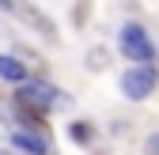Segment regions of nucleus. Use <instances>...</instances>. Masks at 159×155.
<instances>
[{
	"label": "nucleus",
	"instance_id": "1",
	"mask_svg": "<svg viewBox=\"0 0 159 155\" xmlns=\"http://www.w3.org/2000/svg\"><path fill=\"white\" fill-rule=\"evenodd\" d=\"M117 42H121V53L129 57V61H136V64H152L155 46L148 42V30H144L140 23H125L121 34H117Z\"/></svg>",
	"mask_w": 159,
	"mask_h": 155
},
{
	"label": "nucleus",
	"instance_id": "2",
	"mask_svg": "<svg viewBox=\"0 0 159 155\" xmlns=\"http://www.w3.org/2000/svg\"><path fill=\"white\" fill-rule=\"evenodd\" d=\"M15 102L34 106V110H49V106H65V95L57 91V87H49V83H42V80H23Z\"/></svg>",
	"mask_w": 159,
	"mask_h": 155
},
{
	"label": "nucleus",
	"instance_id": "3",
	"mask_svg": "<svg viewBox=\"0 0 159 155\" xmlns=\"http://www.w3.org/2000/svg\"><path fill=\"white\" fill-rule=\"evenodd\" d=\"M155 80H159L155 64H133L129 72H121V91H125V99L140 102V99H148L155 91Z\"/></svg>",
	"mask_w": 159,
	"mask_h": 155
},
{
	"label": "nucleus",
	"instance_id": "4",
	"mask_svg": "<svg viewBox=\"0 0 159 155\" xmlns=\"http://www.w3.org/2000/svg\"><path fill=\"white\" fill-rule=\"evenodd\" d=\"M11 144H15V148H23V151H34V155H46V151H49V144H46L42 136H34V132H27V129L11 132Z\"/></svg>",
	"mask_w": 159,
	"mask_h": 155
},
{
	"label": "nucleus",
	"instance_id": "5",
	"mask_svg": "<svg viewBox=\"0 0 159 155\" xmlns=\"http://www.w3.org/2000/svg\"><path fill=\"white\" fill-rule=\"evenodd\" d=\"M0 80H8V83H23L27 80V68L15 61V57H0Z\"/></svg>",
	"mask_w": 159,
	"mask_h": 155
},
{
	"label": "nucleus",
	"instance_id": "6",
	"mask_svg": "<svg viewBox=\"0 0 159 155\" xmlns=\"http://www.w3.org/2000/svg\"><path fill=\"white\" fill-rule=\"evenodd\" d=\"M72 140H76V144H87V140H91V129L76 121V125H72Z\"/></svg>",
	"mask_w": 159,
	"mask_h": 155
},
{
	"label": "nucleus",
	"instance_id": "7",
	"mask_svg": "<svg viewBox=\"0 0 159 155\" xmlns=\"http://www.w3.org/2000/svg\"><path fill=\"white\" fill-rule=\"evenodd\" d=\"M0 11H8V15H19V11H23V8H19V4H15V0H0Z\"/></svg>",
	"mask_w": 159,
	"mask_h": 155
},
{
	"label": "nucleus",
	"instance_id": "8",
	"mask_svg": "<svg viewBox=\"0 0 159 155\" xmlns=\"http://www.w3.org/2000/svg\"><path fill=\"white\" fill-rule=\"evenodd\" d=\"M148 155H159V132H152V136H148Z\"/></svg>",
	"mask_w": 159,
	"mask_h": 155
}]
</instances>
